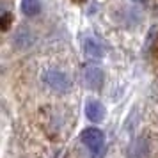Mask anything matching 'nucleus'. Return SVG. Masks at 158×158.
Returning a JSON list of instances; mask_svg holds the SVG:
<instances>
[{"mask_svg": "<svg viewBox=\"0 0 158 158\" xmlns=\"http://www.w3.org/2000/svg\"><path fill=\"white\" fill-rule=\"evenodd\" d=\"M82 48H84V53H85V57L89 59H101L105 55V48H103V44L100 41H96L94 37H85L84 39V44H82Z\"/></svg>", "mask_w": 158, "mask_h": 158, "instance_id": "5", "label": "nucleus"}, {"mask_svg": "<svg viewBox=\"0 0 158 158\" xmlns=\"http://www.w3.org/2000/svg\"><path fill=\"white\" fill-rule=\"evenodd\" d=\"M82 78H84V84L89 89H100L103 85V71L98 66H93V64L85 66L84 71H82Z\"/></svg>", "mask_w": 158, "mask_h": 158, "instance_id": "4", "label": "nucleus"}, {"mask_svg": "<svg viewBox=\"0 0 158 158\" xmlns=\"http://www.w3.org/2000/svg\"><path fill=\"white\" fill-rule=\"evenodd\" d=\"M84 112H85V117L91 123H101L105 119V115H107V108H105V105H103L100 100L91 98V100L85 101Z\"/></svg>", "mask_w": 158, "mask_h": 158, "instance_id": "3", "label": "nucleus"}, {"mask_svg": "<svg viewBox=\"0 0 158 158\" xmlns=\"http://www.w3.org/2000/svg\"><path fill=\"white\" fill-rule=\"evenodd\" d=\"M43 82L50 87L52 91L60 93V94L68 93L71 89V80H69V77L64 71L55 69V68H50V69H46L43 73Z\"/></svg>", "mask_w": 158, "mask_h": 158, "instance_id": "2", "label": "nucleus"}, {"mask_svg": "<svg viewBox=\"0 0 158 158\" xmlns=\"http://www.w3.org/2000/svg\"><path fill=\"white\" fill-rule=\"evenodd\" d=\"M13 43H15L16 48L25 50V48H29V46H32V44H34V34H32L29 29H25V27H23V29H20L15 34Z\"/></svg>", "mask_w": 158, "mask_h": 158, "instance_id": "6", "label": "nucleus"}, {"mask_svg": "<svg viewBox=\"0 0 158 158\" xmlns=\"http://www.w3.org/2000/svg\"><path fill=\"white\" fill-rule=\"evenodd\" d=\"M20 7L25 16H36L41 11V0H22Z\"/></svg>", "mask_w": 158, "mask_h": 158, "instance_id": "7", "label": "nucleus"}, {"mask_svg": "<svg viewBox=\"0 0 158 158\" xmlns=\"http://www.w3.org/2000/svg\"><path fill=\"white\" fill-rule=\"evenodd\" d=\"M80 140L87 148L91 158H103L107 153V137L105 131L96 126H87L80 133Z\"/></svg>", "mask_w": 158, "mask_h": 158, "instance_id": "1", "label": "nucleus"}, {"mask_svg": "<svg viewBox=\"0 0 158 158\" xmlns=\"http://www.w3.org/2000/svg\"><path fill=\"white\" fill-rule=\"evenodd\" d=\"M13 15L9 13V11H4L2 13V16H0V25H2V30H9V27H11V23H13Z\"/></svg>", "mask_w": 158, "mask_h": 158, "instance_id": "8", "label": "nucleus"}]
</instances>
